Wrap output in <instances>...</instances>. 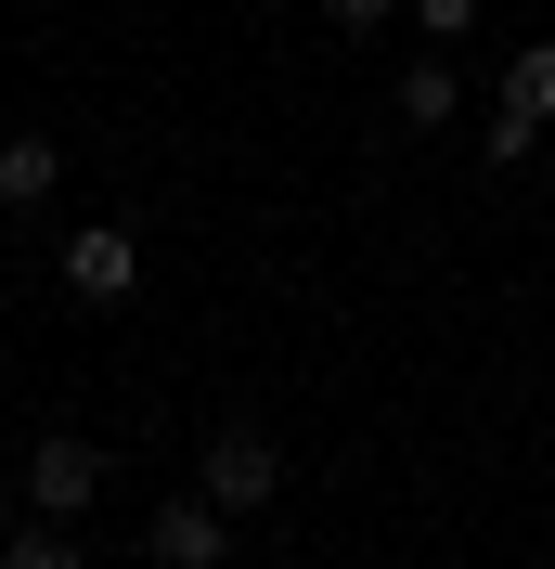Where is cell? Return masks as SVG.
<instances>
[{"mask_svg": "<svg viewBox=\"0 0 555 569\" xmlns=\"http://www.w3.org/2000/svg\"><path fill=\"white\" fill-rule=\"evenodd\" d=\"M478 156H491V169H529V156H543V130H517V117H491V130H478Z\"/></svg>", "mask_w": 555, "mask_h": 569, "instance_id": "9c48e42d", "label": "cell"}, {"mask_svg": "<svg viewBox=\"0 0 555 569\" xmlns=\"http://www.w3.org/2000/svg\"><path fill=\"white\" fill-rule=\"evenodd\" d=\"M194 492H208L220 518H259V505L284 492V453H272V440H259V427H220L208 453H194Z\"/></svg>", "mask_w": 555, "mask_h": 569, "instance_id": "6da1fadb", "label": "cell"}, {"mask_svg": "<svg viewBox=\"0 0 555 569\" xmlns=\"http://www.w3.org/2000/svg\"><path fill=\"white\" fill-rule=\"evenodd\" d=\"M414 27H426V39H465V27H478V0H414Z\"/></svg>", "mask_w": 555, "mask_h": 569, "instance_id": "8fae6325", "label": "cell"}, {"mask_svg": "<svg viewBox=\"0 0 555 569\" xmlns=\"http://www.w3.org/2000/svg\"><path fill=\"white\" fill-rule=\"evenodd\" d=\"M491 117L555 130V39H517V52H504V104H491Z\"/></svg>", "mask_w": 555, "mask_h": 569, "instance_id": "5b68a950", "label": "cell"}, {"mask_svg": "<svg viewBox=\"0 0 555 569\" xmlns=\"http://www.w3.org/2000/svg\"><path fill=\"white\" fill-rule=\"evenodd\" d=\"M13 492H27V479H13V466H0V543H13Z\"/></svg>", "mask_w": 555, "mask_h": 569, "instance_id": "7c38bea8", "label": "cell"}, {"mask_svg": "<svg viewBox=\"0 0 555 569\" xmlns=\"http://www.w3.org/2000/svg\"><path fill=\"white\" fill-rule=\"evenodd\" d=\"M323 13H336V27H349V39H375V27H387V13H414V0H323Z\"/></svg>", "mask_w": 555, "mask_h": 569, "instance_id": "30bf717a", "label": "cell"}, {"mask_svg": "<svg viewBox=\"0 0 555 569\" xmlns=\"http://www.w3.org/2000/svg\"><path fill=\"white\" fill-rule=\"evenodd\" d=\"M52 181H65V142H0V208H39V194H52Z\"/></svg>", "mask_w": 555, "mask_h": 569, "instance_id": "8992f818", "label": "cell"}, {"mask_svg": "<svg viewBox=\"0 0 555 569\" xmlns=\"http://www.w3.org/2000/svg\"><path fill=\"white\" fill-rule=\"evenodd\" d=\"M13 479H27V505H39V518H52V531H65L78 505L104 492V453H91V440H39V453L13 466Z\"/></svg>", "mask_w": 555, "mask_h": 569, "instance_id": "3957f363", "label": "cell"}, {"mask_svg": "<svg viewBox=\"0 0 555 569\" xmlns=\"http://www.w3.org/2000/svg\"><path fill=\"white\" fill-rule=\"evenodd\" d=\"M142 557H155V569H220V557H233V518H220L208 492H169L155 518H142Z\"/></svg>", "mask_w": 555, "mask_h": 569, "instance_id": "7a4b0ae2", "label": "cell"}, {"mask_svg": "<svg viewBox=\"0 0 555 569\" xmlns=\"http://www.w3.org/2000/svg\"><path fill=\"white\" fill-rule=\"evenodd\" d=\"M0 569H91V557H78V531H52V518H27V531L0 543Z\"/></svg>", "mask_w": 555, "mask_h": 569, "instance_id": "ba28073f", "label": "cell"}, {"mask_svg": "<svg viewBox=\"0 0 555 569\" xmlns=\"http://www.w3.org/2000/svg\"><path fill=\"white\" fill-rule=\"evenodd\" d=\"M65 284H78V298H130V284H142V233H130V220H78V233H65Z\"/></svg>", "mask_w": 555, "mask_h": 569, "instance_id": "277c9868", "label": "cell"}, {"mask_svg": "<svg viewBox=\"0 0 555 569\" xmlns=\"http://www.w3.org/2000/svg\"><path fill=\"white\" fill-rule=\"evenodd\" d=\"M452 104H465V91H452V52H414V66H401V117H414V130H452Z\"/></svg>", "mask_w": 555, "mask_h": 569, "instance_id": "52a82bcc", "label": "cell"}]
</instances>
